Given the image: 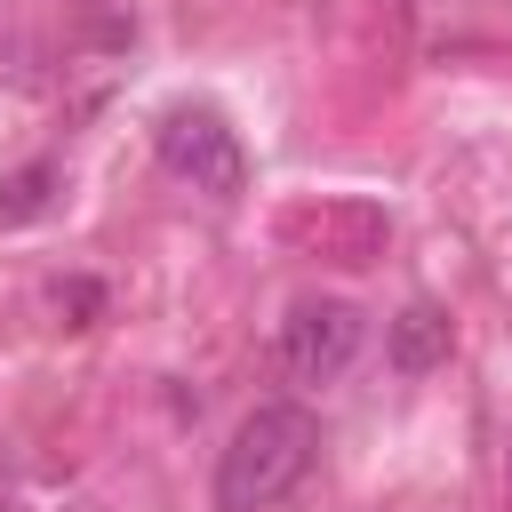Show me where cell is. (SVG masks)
I'll list each match as a JSON object with an SVG mask.
<instances>
[{
    "label": "cell",
    "mask_w": 512,
    "mask_h": 512,
    "mask_svg": "<svg viewBox=\"0 0 512 512\" xmlns=\"http://www.w3.org/2000/svg\"><path fill=\"white\" fill-rule=\"evenodd\" d=\"M56 184H64V160H24L16 176H0V224H32L56 208Z\"/></svg>",
    "instance_id": "6"
},
{
    "label": "cell",
    "mask_w": 512,
    "mask_h": 512,
    "mask_svg": "<svg viewBox=\"0 0 512 512\" xmlns=\"http://www.w3.org/2000/svg\"><path fill=\"white\" fill-rule=\"evenodd\" d=\"M280 232L304 248V256H328V264H376L384 248H392V216L376 208V200H360V192H336V200H312V208H288L280 216Z\"/></svg>",
    "instance_id": "4"
},
{
    "label": "cell",
    "mask_w": 512,
    "mask_h": 512,
    "mask_svg": "<svg viewBox=\"0 0 512 512\" xmlns=\"http://www.w3.org/2000/svg\"><path fill=\"white\" fill-rule=\"evenodd\" d=\"M312 456H320L312 408H296V400H256V408L240 416L224 464H216V512H272L280 496L304 488Z\"/></svg>",
    "instance_id": "1"
},
{
    "label": "cell",
    "mask_w": 512,
    "mask_h": 512,
    "mask_svg": "<svg viewBox=\"0 0 512 512\" xmlns=\"http://www.w3.org/2000/svg\"><path fill=\"white\" fill-rule=\"evenodd\" d=\"M360 312L344 304V296H296L288 304V320H280V368L296 376V384H336L344 368H352V352H360Z\"/></svg>",
    "instance_id": "3"
},
{
    "label": "cell",
    "mask_w": 512,
    "mask_h": 512,
    "mask_svg": "<svg viewBox=\"0 0 512 512\" xmlns=\"http://www.w3.org/2000/svg\"><path fill=\"white\" fill-rule=\"evenodd\" d=\"M448 344H456V328H448V312H440L432 296H416V304H400V312L384 320V352H392L400 376H432V368L448 360Z\"/></svg>",
    "instance_id": "5"
},
{
    "label": "cell",
    "mask_w": 512,
    "mask_h": 512,
    "mask_svg": "<svg viewBox=\"0 0 512 512\" xmlns=\"http://www.w3.org/2000/svg\"><path fill=\"white\" fill-rule=\"evenodd\" d=\"M56 312H64V328H88V320L104 312V288H96V280H64V288H56Z\"/></svg>",
    "instance_id": "7"
},
{
    "label": "cell",
    "mask_w": 512,
    "mask_h": 512,
    "mask_svg": "<svg viewBox=\"0 0 512 512\" xmlns=\"http://www.w3.org/2000/svg\"><path fill=\"white\" fill-rule=\"evenodd\" d=\"M504 480H512V440H504Z\"/></svg>",
    "instance_id": "8"
},
{
    "label": "cell",
    "mask_w": 512,
    "mask_h": 512,
    "mask_svg": "<svg viewBox=\"0 0 512 512\" xmlns=\"http://www.w3.org/2000/svg\"><path fill=\"white\" fill-rule=\"evenodd\" d=\"M152 144H160L168 176H184L192 192H208V200H240L248 160H240V136L224 128L216 104H168L160 128H152Z\"/></svg>",
    "instance_id": "2"
}]
</instances>
